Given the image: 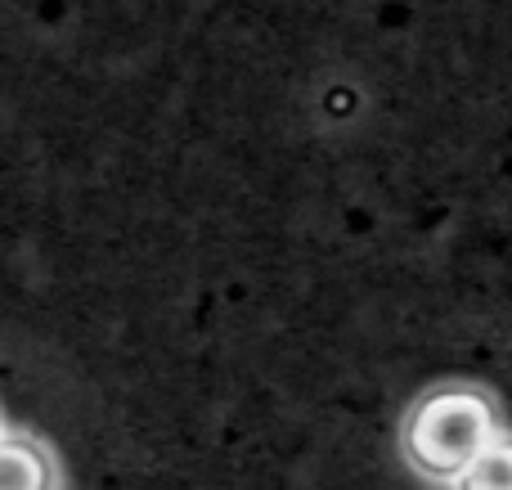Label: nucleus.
Here are the masks:
<instances>
[{
	"label": "nucleus",
	"instance_id": "obj_1",
	"mask_svg": "<svg viewBox=\"0 0 512 490\" xmlns=\"http://www.w3.org/2000/svg\"><path fill=\"white\" fill-rule=\"evenodd\" d=\"M0 490H59V464L32 432H0Z\"/></svg>",
	"mask_w": 512,
	"mask_h": 490
},
{
	"label": "nucleus",
	"instance_id": "obj_2",
	"mask_svg": "<svg viewBox=\"0 0 512 490\" xmlns=\"http://www.w3.org/2000/svg\"><path fill=\"white\" fill-rule=\"evenodd\" d=\"M0 432H5V428H0Z\"/></svg>",
	"mask_w": 512,
	"mask_h": 490
}]
</instances>
